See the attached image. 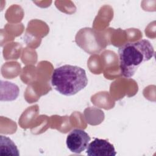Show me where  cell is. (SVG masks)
Returning <instances> with one entry per match:
<instances>
[{"label": "cell", "instance_id": "obj_1", "mask_svg": "<svg viewBox=\"0 0 156 156\" xmlns=\"http://www.w3.org/2000/svg\"><path fill=\"white\" fill-rule=\"evenodd\" d=\"M118 55L122 75L130 78L141 64L154 56L155 52L151 42L142 39L124 44L119 48Z\"/></svg>", "mask_w": 156, "mask_h": 156}, {"label": "cell", "instance_id": "obj_2", "mask_svg": "<svg viewBox=\"0 0 156 156\" xmlns=\"http://www.w3.org/2000/svg\"><path fill=\"white\" fill-rule=\"evenodd\" d=\"M51 84L59 93L70 96L85 88L88 84V78L85 69L81 67L65 65L53 71Z\"/></svg>", "mask_w": 156, "mask_h": 156}, {"label": "cell", "instance_id": "obj_3", "mask_svg": "<svg viewBox=\"0 0 156 156\" xmlns=\"http://www.w3.org/2000/svg\"><path fill=\"white\" fill-rule=\"evenodd\" d=\"M91 138L89 135L82 129H74L67 135V147L73 153L80 154L88 147Z\"/></svg>", "mask_w": 156, "mask_h": 156}, {"label": "cell", "instance_id": "obj_4", "mask_svg": "<svg viewBox=\"0 0 156 156\" xmlns=\"http://www.w3.org/2000/svg\"><path fill=\"white\" fill-rule=\"evenodd\" d=\"M86 153L89 156H115L116 155L113 144L106 140L99 138H94L89 143Z\"/></svg>", "mask_w": 156, "mask_h": 156}, {"label": "cell", "instance_id": "obj_5", "mask_svg": "<svg viewBox=\"0 0 156 156\" xmlns=\"http://www.w3.org/2000/svg\"><path fill=\"white\" fill-rule=\"evenodd\" d=\"M1 154L19 155V151L13 141L9 138L1 135Z\"/></svg>", "mask_w": 156, "mask_h": 156}]
</instances>
